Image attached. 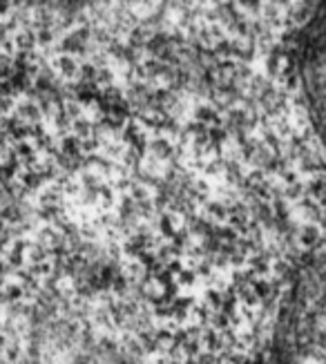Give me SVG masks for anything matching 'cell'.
Instances as JSON below:
<instances>
[{"instance_id": "6da1fadb", "label": "cell", "mask_w": 326, "mask_h": 364, "mask_svg": "<svg viewBox=\"0 0 326 364\" xmlns=\"http://www.w3.org/2000/svg\"><path fill=\"white\" fill-rule=\"evenodd\" d=\"M291 219H293L295 224H306V222H309V213H306L304 208L293 210V213H291Z\"/></svg>"}, {"instance_id": "7a4b0ae2", "label": "cell", "mask_w": 326, "mask_h": 364, "mask_svg": "<svg viewBox=\"0 0 326 364\" xmlns=\"http://www.w3.org/2000/svg\"><path fill=\"white\" fill-rule=\"evenodd\" d=\"M132 12H134V14H141V16H152V14L157 12V7H155V5H152V7H139V5H134Z\"/></svg>"}, {"instance_id": "3957f363", "label": "cell", "mask_w": 326, "mask_h": 364, "mask_svg": "<svg viewBox=\"0 0 326 364\" xmlns=\"http://www.w3.org/2000/svg\"><path fill=\"white\" fill-rule=\"evenodd\" d=\"M295 364H322V360L320 358H313V356H304V358H300Z\"/></svg>"}, {"instance_id": "277c9868", "label": "cell", "mask_w": 326, "mask_h": 364, "mask_svg": "<svg viewBox=\"0 0 326 364\" xmlns=\"http://www.w3.org/2000/svg\"><path fill=\"white\" fill-rule=\"evenodd\" d=\"M324 331H326V320H324Z\"/></svg>"}]
</instances>
